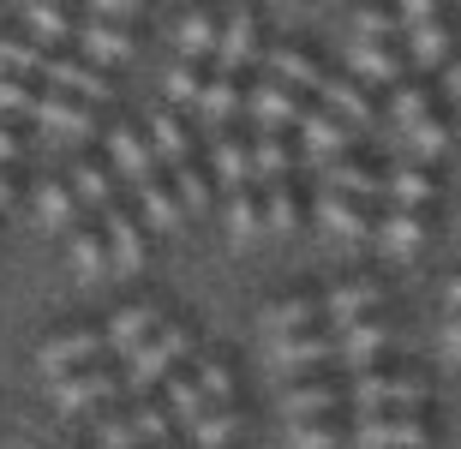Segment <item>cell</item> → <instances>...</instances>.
I'll return each instance as SVG.
<instances>
[{"label":"cell","mask_w":461,"mask_h":449,"mask_svg":"<svg viewBox=\"0 0 461 449\" xmlns=\"http://www.w3.org/2000/svg\"><path fill=\"white\" fill-rule=\"evenodd\" d=\"M108 150H114V174L132 180V192L162 180V156H156V144L144 139L138 126H114V132H108Z\"/></svg>","instance_id":"8fae6325"},{"label":"cell","mask_w":461,"mask_h":449,"mask_svg":"<svg viewBox=\"0 0 461 449\" xmlns=\"http://www.w3.org/2000/svg\"><path fill=\"white\" fill-rule=\"evenodd\" d=\"M210 168H216V180H222V186L258 180V168H252V144L228 139V132H210Z\"/></svg>","instance_id":"484cf974"},{"label":"cell","mask_w":461,"mask_h":449,"mask_svg":"<svg viewBox=\"0 0 461 449\" xmlns=\"http://www.w3.org/2000/svg\"><path fill=\"white\" fill-rule=\"evenodd\" d=\"M72 192H78L90 210L114 204V168H103V162H78V168H72Z\"/></svg>","instance_id":"b9f144b4"},{"label":"cell","mask_w":461,"mask_h":449,"mask_svg":"<svg viewBox=\"0 0 461 449\" xmlns=\"http://www.w3.org/2000/svg\"><path fill=\"white\" fill-rule=\"evenodd\" d=\"M324 180L330 186H342V192H354V198H384V180H377L372 168H359V162H324Z\"/></svg>","instance_id":"7bdbcfd3"},{"label":"cell","mask_w":461,"mask_h":449,"mask_svg":"<svg viewBox=\"0 0 461 449\" xmlns=\"http://www.w3.org/2000/svg\"><path fill=\"white\" fill-rule=\"evenodd\" d=\"M377 306H384V282H342V288H330V294H324L330 324H348V318L377 311Z\"/></svg>","instance_id":"83f0119b"},{"label":"cell","mask_w":461,"mask_h":449,"mask_svg":"<svg viewBox=\"0 0 461 449\" xmlns=\"http://www.w3.org/2000/svg\"><path fill=\"white\" fill-rule=\"evenodd\" d=\"M288 444L294 449H342L348 444V426L336 414H306L288 426Z\"/></svg>","instance_id":"836d02e7"},{"label":"cell","mask_w":461,"mask_h":449,"mask_svg":"<svg viewBox=\"0 0 461 449\" xmlns=\"http://www.w3.org/2000/svg\"><path fill=\"white\" fill-rule=\"evenodd\" d=\"M42 85H60V90H78L90 103H108L114 85H108V72L96 60H78V54H49V67H42Z\"/></svg>","instance_id":"2e32d148"},{"label":"cell","mask_w":461,"mask_h":449,"mask_svg":"<svg viewBox=\"0 0 461 449\" xmlns=\"http://www.w3.org/2000/svg\"><path fill=\"white\" fill-rule=\"evenodd\" d=\"M96 108L103 103H90V96H78V90H60L49 85V96H36V126H49V132H60V139H85L90 126H96Z\"/></svg>","instance_id":"8992f818"},{"label":"cell","mask_w":461,"mask_h":449,"mask_svg":"<svg viewBox=\"0 0 461 449\" xmlns=\"http://www.w3.org/2000/svg\"><path fill=\"white\" fill-rule=\"evenodd\" d=\"M384 198H390V204H431V198H438V180H431L420 162H408V168H395L390 180H384Z\"/></svg>","instance_id":"f35d334b"},{"label":"cell","mask_w":461,"mask_h":449,"mask_svg":"<svg viewBox=\"0 0 461 449\" xmlns=\"http://www.w3.org/2000/svg\"><path fill=\"white\" fill-rule=\"evenodd\" d=\"M78 192H72V180L60 186V180H49V186H36V222L42 228H54V234H72L78 228Z\"/></svg>","instance_id":"d4e9b609"},{"label":"cell","mask_w":461,"mask_h":449,"mask_svg":"<svg viewBox=\"0 0 461 449\" xmlns=\"http://www.w3.org/2000/svg\"><path fill=\"white\" fill-rule=\"evenodd\" d=\"M228 234H234V246H252L258 234H270L264 228V192H258V180L228 186Z\"/></svg>","instance_id":"d6986e66"},{"label":"cell","mask_w":461,"mask_h":449,"mask_svg":"<svg viewBox=\"0 0 461 449\" xmlns=\"http://www.w3.org/2000/svg\"><path fill=\"white\" fill-rule=\"evenodd\" d=\"M234 426H240L234 408H228V401H210L204 414H198V419L186 426V432H192V449H222L228 437H234Z\"/></svg>","instance_id":"60d3db41"},{"label":"cell","mask_w":461,"mask_h":449,"mask_svg":"<svg viewBox=\"0 0 461 449\" xmlns=\"http://www.w3.org/2000/svg\"><path fill=\"white\" fill-rule=\"evenodd\" d=\"M318 96H324L342 121H354V132H366V126L377 121V108H372V96H366V85H359L354 72L348 78H336V72H324V85H318Z\"/></svg>","instance_id":"ffe728a7"},{"label":"cell","mask_w":461,"mask_h":449,"mask_svg":"<svg viewBox=\"0 0 461 449\" xmlns=\"http://www.w3.org/2000/svg\"><path fill=\"white\" fill-rule=\"evenodd\" d=\"M426 114H431V85H420V78H395V85H390V121H395V132L413 126V121H426Z\"/></svg>","instance_id":"74e56055"},{"label":"cell","mask_w":461,"mask_h":449,"mask_svg":"<svg viewBox=\"0 0 461 449\" xmlns=\"http://www.w3.org/2000/svg\"><path fill=\"white\" fill-rule=\"evenodd\" d=\"M336 329H342V354H336V360H342L348 372H366L377 354L395 347V329L384 324V318H372V311H359V318H348V324H336Z\"/></svg>","instance_id":"7c38bea8"},{"label":"cell","mask_w":461,"mask_h":449,"mask_svg":"<svg viewBox=\"0 0 461 449\" xmlns=\"http://www.w3.org/2000/svg\"><path fill=\"white\" fill-rule=\"evenodd\" d=\"M395 150L408 156V162H438V156L449 150V126L438 121V114H426V121L402 126V139H395Z\"/></svg>","instance_id":"4316f807"},{"label":"cell","mask_w":461,"mask_h":449,"mask_svg":"<svg viewBox=\"0 0 461 449\" xmlns=\"http://www.w3.org/2000/svg\"><path fill=\"white\" fill-rule=\"evenodd\" d=\"M168 180H174V192H180V204L198 216V210H210V174L198 168V162H180V168H168Z\"/></svg>","instance_id":"bcb514c9"},{"label":"cell","mask_w":461,"mask_h":449,"mask_svg":"<svg viewBox=\"0 0 461 449\" xmlns=\"http://www.w3.org/2000/svg\"><path fill=\"white\" fill-rule=\"evenodd\" d=\"M90 18H138L144 13V0H78Z\"/></svg>","instance_id":"f5cc1de1"},{"label":"cell","mask_w":461,"mask_h":449,"mask_svg":"<svg viewBox=\"0 0 461 449\" xmlns=\"http://www.w3.org/2000/svg\"><path fill=\"white\" fill-rule=\"evenodd\" d=\"M67 258H72V270H78L85 282L114 276V252H108V234H96V228H72Z\"/></svg>","instance_id":"603a6c76"},{"label":"cell","mask_w":461,"mask_h":449,"mask_svg":"<svg viewBox=\"0 0 461 449\" xmlns=\"http://www.w3.org/2000/svg\"><path fill=\"white\" fill-rule=\"evenodd\" d=\"M234 108H240V72L216 67V72H210V85H204V96H198V114H204L210 132H222V126L234 121Z\"/></svg>","instance_id":"cb8c5ba5"},{"label":"cell","mask_w":461,"mask_h":449,"mask_svg":"<svg viewBox=\"0 0 461 449\" xmlns=\"http://www.w3.org/2000/svg\"><path fill=\"white\" fill-rule=\"evenodd\" d=\"M348 67L366 85H395V78H408V54L395 49V36H354L348 42Z\"/></svg>","instance_id":"ba28073f"},{"label":"cell","mask_w":461,"mask_h":449,"mask_svg":"<svg viewBox=\"0 0 461 449\" xmlns=\"http://www.w3.org/2000/svg\"><path fill=\"white\" fill-rule=\"evenodd\" d=\"M456 114H461V103H456Z\"/></svg>","instance_id":"be15d7a7"},{"label":"cell","mask_w":461,"mask_h":449,"mask_svg":"<svg viewBox=\"0 0 461 449\" xmlns=\"http://www.w3.org/2000/svg\"><path fill=\"white\" fill-rule=\"evenodd\" d=\"M252 168H258V186H264V180H288V168H300V150H294L282 132H258L252 139Z\"/></svg>","instance_id":"4dcf8cb0"},{"label":"cell","mask_w":461,"mask_h":449,"mask_svg":"<svg viewBox=\"0 0 461 449\" xmlns=\"http://www.w3.org/2000/svg\"><path fill=\"white\" fill-rule=\"evenodd\" d=\"M348 401L354 408H426L431 378H420V372H359L348 383Z\"/></svg>","instance_id":"7a4b0ae2"},{"label":"cell","mask_w":461,"mask_h":449,"mask_svg":"<svg viewBox=\"0 0 461 449\" xmlns=\"http://www.w3.org/2000/svg\"><path fill=\"white\" fill-rule=\"evenodd\" d=\"M103 234H108V252H114V276H138L144 270V222H138L132 210L120 204H103Z\"/></svg>","instance_id":"4fadbf2b"},{"label":"cell","mask_w":461,"mask_h":449,"mask_svg":"<svg viewBox=\"0 0 461 449\" xmlns=\"http://www.w3.org/2000/svg\"><path fill=\"white\" fill-rule=\"evenodd\" d=\"M132 426H138V437H144V444H156V437H168V432H174V408H168V401L138 396V408H132Z\"/></svg>","instance_id":"c3c4849f"},{"label":"cell","mask_w":461,"mask_h":449,"mask_svg":"<svg viewBox=\"0 0 461 449\" xmlns=\"http://www.w3.org/2000/svg\"><path fill=\"white\" fill-rule=\"evenodd\" d=\"M395 13H402V24H426L444 13V0H395Z\"/></svg>","instance_id":"db71d44e"},{"label":"cell","mask_w":461,"mask_h":449,"mask_svg":"<svg viewBox=\"0 0 461 449\" xmlns=\"http://www.w3.org/2000/svg\"><path fill=\"white\" fill-rule=\"evenodd\" d=\"M120 390V372L103 360H85V365H72V372H54L49 378V396L60 414H78V408H103L108 396Z\"/></svg>","instance_id":"3957f363"},{"label":"cell","mask_w":461,"mask_h":449,"mask_svg":"<svg viewBox=\"0 0 461 449\" xmlns=\"http://www.w3.org/2000/svg\"><path fill=\"white\" fill-rule=\"evenodd\" d=\"M138 198H144V216H150L156 234H168V228L186 222V204H180L174 180H150V186H138Z\"/></svg>","instance_id":"d590c367"},{"label":"cell","mask_w":461,"mask_h":449,"mask_svg":"<svg viewBox=\"0 0 461 449\" xmlns=\"http://www.w3.org/2000/svg\"><path fill=\"white\" fill-rule=\"evenodd\" d=\"M72 49L96 67H120V60H132V31H126V18H90V24H78Z\"/></svg>","instance_id":"5bb4252c"},{"label":"cell","mask_w":461,"mask_h":449,"mask_svg":"<svg viewBox=\"0 0 461 449\" xmlns=\"http://www.w3.org/2000/svg\"><path fill=\"white\" fill-rule=\"evenodd\" d=\"M162 390H168V408H174V426H192V419L210 408L204 383H198V372H180V378H162Z\"/></svg>","instance_id":"ab89813d"},{"label":"cell","mask_w":461,"mask_h":449,"mask_svg":"<svg viewBox=\"0 0 461 449\" xmlns=\"http://www.w3.org/2000/svg\"><path fill=\"white\" fill-rule=\"evenodd\" d=\"M438 96L461 103V54H449V60H444V85H438Z\"/></svg>","instance_id":"11a10c76"},{"label":"cell","mask_w":461,"mask_h":449,"mask_svg":"<svg viewBox=\"0 0 461 449\" xmlns=\"http://www.w3.org/2000/svg\"><path fill=\"white\" fill-rule=\"evenodd\" d=\"M264 228H270V234H294V228H300V216H306V210H300V192L288 186V180H264Z\"/></svg>","instance_id":"d6a6232c"},{"label":"cell","mask_w":461,"mask_h":449,"mask_svg":"<svg viewBox=\"0 0 461 449\" xmlns=\"http://www.w3.org/2000/svg\"><path fill=\"white\" fill-rule=\"evenodd\" d=\"M342 401H348V383L306 378V383H294L288 396H282V408H288V419H306V414H336Z\"/></svg>","instance_id":"7402d4cb"},{"label":"cell","mask_w":461,"mask_h":449,"mask_svg":"<svg viewBox=\"0 0 461 449\" xmlns=\"http://www.w3.org/2000/svg\"><path fill=\"white\" fill-rule=\"evenodd\" d=\"M377 240H384L390 258H413L426 246V204H395L384 216V228H377Z\"/></svg>","instance_id":"ac0fdd59"},{"label":"cell","mask_w":461,"mask_h":449,"mask_svg":"<svg viewBox=\"0 0 461 449\" xmlns=\"http://www.w3.org/2000/svg\"><path fill=\"white\" fill-rule=\"evenodd\" d=\"M13 204V180H6V162H0V210Z\"/></svg>","instance_id":"91938a15"},{"label":"cell","mask_w":461,"mask_h":449,"mask_svg":"<svg viewBox=\"0 0 461 449\" xmlns=\"http://www.w3.org/2000/svg\"><path fill=\"white\" fill-rule=\"evenodd\" d=\"M18 150H24V144H18V132H13V126H6V121H0V162H13Z\"/></svg>","instance_id":"6f0895ef"},{"label":"cell","mask_w":461,"mask_h":449,"mask_svg":"<svg viewBox=\"0 0 461 449\" xmlns=\"http://www.w3.org/2000/svg\"><path fill=\"white\" fill-rule=\"evenodd\" d=\"M108 354V336L103 329H90V324H72V329H60V336H49L42 342V354H36V365L42 372H72V365H85V360H103Z\"/></svg>","instance_id":"30bf717a"},{"label":"cell","mask_w":461,"mask_h":449,"mask_svg":"<svg viewBox=\"0 0 461 449\" xmlns=\"http://www.w3.org/2000/svg\"><path fill=\"white\" fill-rule=\"evenodd\" d=\"M444 306H449V311H461V276H449V282H444Z\"/></svg>","instance_id":"680465c9"},{"label":"cell","mask_w":461,"mask_h":449,"mask_svg":"<svg viewBox=\"0 0 461 449\" xmlns=\"http://www.w3.org/2000/svg\"><path fill=\"white\" fill-rule=\"evenodd\" d=\"M96 444L103 449H132V444H144V437H138L132 414H103L96 419Z\"/></svg>","instance_id":"f907efd6"},{"label":"cell","mask_w":461,"mask_h":449,"mask_svg":"<svg viewBox=\"0 0 461 449\" xmlns=\"http://www.w3.org/2000/svg\"><path fill=\"white\" fill-rule=\"evenodd\" d=\"M150 449H192V444H180V437H174V432H168V437H156V444H150Z\"/></svg>","instance_id":"94428289"},{"label":"cell","mask_w":461,"mask_h":449,"mask_svg":"<svg viewBox=\"0 0 461 449\" xmlns=\"http://www.w3.org/2000/svg\"><path fill=\"white\" fill-rule=\"evenodd\" d=\"M330 311H324V294H288V300H270L264 306V324L270 329H312V324H324Z\"/></svg>","instance_id":"f1b7e54d"},{"label":"cell","mask_w":461,"mask_h":449,"mask_svg":"<svg viewBox=\"0 0 461 449\" xmlns=\"http://www.w3.org/2000/svg\"><path fill=\"white\" fill-rule=\"evenodd\" d=\"M198 383H204L210 401H228V390H234V372H228L222 360H204V365H198Z\"/></svg>","instance_id":"816d5d0a"},{"label":"cell","mask_w":461,"mask_h":449,"mask_svg":"<svg viewBox=\"0 0 461 449\" xmlns=\"http://www.w3.org/2000/svg\"><path fill=\"white\" fill-rule=\"evenodd\" d=\"M0 67H6V72H24V78H42L49 49H36V42H24V36H0Z\"/></svg>","instance_id":"f6af8a7d"},{"label":"cell","mask_w":461,"mask_h":449,"mask_svg":"<svg viewBox=\"0 0 461 449\" xmlns=\"http://www.w3.org/2000/svg\"><path fill=\"white\" fill-rule=\"evenodd\" d=\"M132 449H150V444H132Z\"/></svg>","instance_id":"6125c7cd"},{"label":"cell","mask_w":461,"mask_h":449,"mask_svg":"<svg viewBox=\"0 0 461 449\" xmlns=\"http://www.w3.org/2000/svg\"><path fill=\"white\" fill-rule=\"evenodd\" d=\"M276 365H300V372H312V365H330L336 360V354H342V329L330 324V329H282V336H276Z\"/></svg>","instance_id":"9c48e42d"},{"label":"cell","mask_w":461,"mask_h":449,"mask_svg":"<svg viewBox=\"0 0 461 449\" xmlns=\"http://www.w3.org/2000/svg\"><path fill=\"white\" fill-rule=\"evenodd\" d=\"M444 347L461 360V311H449V324H444Z\"/></svg>","instance_id":"9f6ffc18"},{"label":"cell","mask_w":461,"mask_h":449,"mask_svg":"<svg viewBox=\"0 0 461 449\" xmlns=\"http://www.w3.org/2000/svg\"><path fill=\"white\" fill-rule=\"evenodd\" d=\"M402 42H408V60L413 67H444L449 54H456V31H449L444 18H426V24H408L402 31Z\"/></svg>","instance_id":"44dd1931"},{"label":"cell","mask_w":461,"mask_h":449,"mask_svg":"<svg viewBox=\"0 0 461 449\" xmlns=\"http://www.w3.org/2000/svg\"><path fill=\"white\" fill-rule=\"evenodd\" d=\"M270 72H276V78H288V85H300V90L324 85V67H318V54H312L306 42H282V49L270 54Z\"/></svg>","instance_id":"f546056e"},{"label":"cell","mask_w":461,"mask_h":449,"mask_svg":"<svg viewBox=\"0 0 461 449\" xmlns=\"http://www.w3.org/2000/svg\"><path fill=\"white\" fill-rule=\"evenodd\" d=\"M216 42H222V24H216L210 13H186V18H180V31H174V49L186 54V60H210Z\"/></svg>","instance_id":"e575fe53"},{"label":"cell","mask_w":461,"mask_h":449,"mask_svg":"<svg viewBox=\"0 0 461 449\" xmlns=\"http://www.w3.org/2000/svg\"><path fill=\"white\" fill-rule=\"evenodd\" d=\"M204 85H210V72H204V60H186V54H180V67L168 72V103L174 108H198V96H204Z\"/></svg>","instance_id":"ee69618b"},{"label":"cell","mask_w":461,"mask_h":449,"mask_svg":"<svg viewBox=\"0 0 461 449\" xmlns=\"http://www.w3.org/2000/svg\"><path fill=\"white\" fill-rule=\"evenodd\" d=\"M246 103H252L258 132H288V126H300V114H306V90L270 72V78H258V85H252Z\"/></svg>","instance_id":"5b68a950"},{"label":"cell","mask_w":461,"mask_h":449,"mask_svg":"<svg viewBox=\"0 0 461 449\" xmlns=\"http://www.w3.org/2000/svg\"><path fill=\"white\" fill-rule=\"evenodd\" d=\"M156 329H162V311H156L150 300H138V306H120L114 318L103 324V336H108V354H114V360H126V354H138V347L150 342Z\"/></svg>","instance_id":"9a60e30c"},{"label":"cell","mask_w":461,"mask_h":449,"mask_svg":"<svg viewBox=\"0 0 461 449\" xmlns=\"http://www.w3.org/2000/svg\"><path fill=\"white\" fill-rule=\"evenodd\" d=\"M348 444H359V449H426L431 419L420 408H359V419L348 426Z\"/></svg>","instance_id":"6da1fadb"},{"label":"cell","mask_w":461,"mask_h":449,"mask_svg":"<svg viewBox=\"0 0 461 449\" xmlns=\"http://www.w3.org/2000/svg\"><path fill=\"white\" fill-rule=\"evenodd\" d=\"M150 144H156V156H162V168H180V162H192V132H186V121L180 114H156V126H150Z\"/></svg>","instance_id":"8d00e7d4"},{"label":"cell","mask_w":461,"mask_h":449,"mask_svg":"<svg viewBox=\"0 0 461 449\" xmlns=\"http://www.w3.org/2000/svg\"><path fill=\"white\" fill-rule=\"evenodd\" d=\"M408 24H402V13L395 6H384V0H366L354 13V36H402Z\"/></svg>","instance_id":"7dc6e473"},{"label":"cell","mask_w":461,"mask_h":449,"mask_svg":"<svg viewBox=\"0 0 461 449\" xmlns=\"http://www.w3.org/2000/svg\"><path fill=\"white\" fill-rule=\"evenodd\" d=\"M300 139H306L300 162H306V168H324V162H336V156L354 144V121H342L330 103H306V114H300Z\"/></svg>","instance_id":"277c9868"},{"label":"cell","mask_w":461,"mask_h":449,"mask_svg":"<svg viewBox=\"0 0 461 449\" xmlns=\"http://www.w3.org/2000/svg\"><path fill=\"white\" fill-rule=\"evenodd\" d=\"M312 216H318V228L324 234H342V240H366V234H377V216L372 210H359L354 204V192L342 186H318V204H312Z\"/></svg>","instance_id":"52a82bcc"},{"label":"cell","mask_w":461,"mask_h":449,"mask_svg":"<svg viewBox=\"0 0 461 449\" xmlns=\"http://www.w3.org/2000/svg\"><path fill=\"white\" fill-rule=\"evenodd\" d=\"M24 24L42 42H72L78 36V18L67 13V0H24Z\"/></svg>","instance_id":"1f68e13d"},{"label":"cell","mask_w":461,"mask_h":449,"mask_svg":"<svg viewBox=\"0 0 461 449\" xmlns=\"http://www.w3.org/2000/svg\"><path fill=\"white\" fill-rule=\"evenodd\" d=\"M0 114H36V90H31L24 72L0 67Z\"/></svg>","instance_id":"681fc988"},{"label":"cell","mask_w":461,"mask_h":449,"mask_svg":"<svg viewBox=\"0 0 461 449\" xmlns=\"http://www.w3.org/2000/svg\"><path fill=\"white\" fill-rule=\"evenodd\" d=\"M258 60V13L252 6H234L222 24V42H216V67L240 72V67H252Z\"/></svg>","instance_id":"e0dca14e"}]
</instances>
